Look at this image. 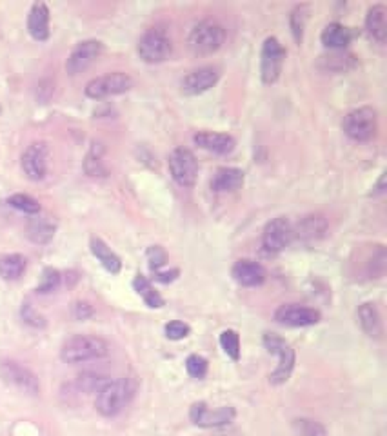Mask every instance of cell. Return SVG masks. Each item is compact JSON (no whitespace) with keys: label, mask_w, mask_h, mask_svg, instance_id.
I'll return each instance as SVG.
<instances>
[{"label":"cell","mask_w":387,"mask_h":436,"mask_svg":"<svg viewBox=\"0 0 387 436\" xmlns=\"http://www.w3.org/2000/svg\"><path fill=\"white\" fill-rule=\"evenodd\" d=\"M110 353V343L95 335H75L64 342L60 349V358L65 363H86L91 360H100Z\"/></svg>","instance_id":"6da1fadb"},{"label":"cell","mask_w":387,"mask_h":436,"mask_svg":"<svg viewBox=\"0 0 387 436\" xmlns=\"http://www.w3.org/2000/svg\"><path fill=\"white\" fill-rule=\"evenodd\" d=\"M133 385L127 378L107 380L106 384L97 391L95 408L106 418H113L126 409V405L133 398Z\"/></svg>","instance_id":"7a4b0ae2"},{"label":"cell","mask_w":387,"mask_h":436,"mask_svg":"<svg viewBox=\"0 0 387 436\" xmlns=\"http://www.w3.org/2000/svg\"><path fill=\"white\" fill-rule=\"evenodd\" d=\"M226 41V29L224 26L218 24L216 21L206 19V21L198 22L195 28L191 29L188 36V44L193 53L196 55H211V53L218 51Z\"/></svg>","instance_id":"3957f363"},{"label":"cell","mask_w":387,"mask_h":436,"mask_svg":"<svg viewBox=\"0 0 387 436\" xmlns=\"http://www.w3.org/2000/svg\"><path fill=\"white\" fill-rule=\"evenodd\" d=\"M262 342H264V348L267 349V353L278 356V365L277 369L271 373V376H269V382L273 385L285 384V382L290 380L291 373H293L295 362H297L293 348H291L284 338L275 335V333H265Z\"/></svg>","instance_id":"277c9868"},{"label":"cell","mask_w":387,"mask_h":436,"mask_svg":"<svg viewBox=\"0 0 387 436\" xmlns=\"http://www.w3.org/2000/svg\"><path fill=\"white\" fill-rule=\"evenodd\" d=\"M344 133L355 142H367L375 138L376 130H378V118L376 111L373 108H356L344 117L342 122Z\"/></svg>","instance_id":"5b68a950"},{"label":"cell","mask_w":387,"mask_h":436,"mask_svg":"<svg viewBox=\"0 0 387 436\" xmlns=\"http://www.w3.org/2000/svg\"><path fill=\"white\" fill-rule=\"evenodd\" d=\"M137 51L147 64H160L171 55V38L164 29L151 28L140 36Z\"/></svg>","instance_id":"8992f818"},{"label":"cell","mask_w":387,"mask_h":436,"mask_svg":"<svg viewBox=\"0 0 387 436\" xmlns=\"http://www.w3.org/2000/svg\"><path fill=\"white\" fill-rule=\"evenodd\" d=\"M173 180L182 187H193L198 178V160L188 147H176L167 160Z\"/></svg>","instance_id":"52a82bcc"},{"label":"cell","mask_w":387,"mask_h":436,"mask_svg":"<svg viewBox=\"0 0 387 436\" xmlns=\"http://www.w3.org/2000/svg\"><path fill=\"white\" fill-rule=\"evenodd\" d=\"M131 88H133V78L122 71H115L88 82L84 93H86L88 98L100 100V98L126 93Z\"/></svg>","instance_id":"ba28073f"},{"label":"cell","mask_w":387,"mask_h":436,"mask_svg":"<svg viewBox=\"0 0 387 436\" xmlns=\"http://www.w3.org/2000/svg\"><path fill=\"white\" fill-rule=\"evenodd\" d=\"M0 376L4 378L6 384L13 385L18 391L26 393V395L37 396L41 391V384L38 378L31 369H28L22 363L15 362V360H4L0 362Z\"/></svg>","instance_id":"9c48e42d"},{"label":"cell","mask_w":387,"mask_h":436,"mask_svg":"<svg viewBox=\"0 0 387 436\" xmlns=\"http://www.w3.org/2000/svg\"><path fill=\"white\" fill-rule=\"evenodd\" d=\"M285 61V49L280 44L277 36H267L262 46V61H260V75L262 82L267 85L275 84L282 73V66Z\"/></svg>","instance_id":"30bf717a"},{"label":"cell","mask_w":387,"mask_h":436,"mask_svg":"<svg viewBox=\"0 0 387 436\" xmlns=\"http://www.w3.org/2000/svg\"><path fill=\"white\" fill-rule=\"evenodd\" d=\"M291 240H293V224L285 217H277L265 224L264 233H262V247L267 253H282L290 246Z\"/></svg>","instance_id":"8fae6325"},{"label":"cell","mask_w":387,"mask_h":436,"mask_svg":"<svg viewBox=\"0 0 387 436\" xmlns=\"http://www.w3.org/2000/svg\"><path fill=\"white\" fill-rule=\"evenodd\" d=\"M221 78V71L215 66H202L193 71H189L186 77L180 81V89L184 95L195 97V95H202L213 88Z\"/></svg>","instance_id":"7c38bea8"},{"label":"cell","mask_w":387,"mask_h":436,"mask_svg":"<svg viewBox=\"0 0 387 436\" xmlns=\"http://www.w3.org/2000/svg\"><path fill=\"white\" fill-rule=\"evenodd\" d=\"M48 157L49 150L44 142H33L28 150L22 153L21 166L26 177L33 182H38L48 173Z\"/></svg>","instance_id":"4fadbf2b"},{"label":"cell","mask_w":387,"mask_h":436,"mask_svg":"<svg viewBox=\"0 0 387 436\" xmlns=\"http://www.w3.org/2000/svg\"><path fill=\"white\" fill-rule=\"evenodd\" d=\"M235 409L233 408H218V409H209L206 405V402H196L191 405V411H189V418L195 425L198 427H221V425L231 424L235 420Z\"/></svg>","instance_id":"5bb4252c"},{"label":"cell","mask_w":387,"mask_h":436,"mask_svg":"<svg viewBox=\"0 0 387 436\" xmlns=\"http://www.w3.org/2000/svg\"><path fill=\"white\" fill-rule=\"evenodd\" d=\"M320 318H322L320 311H317L313 307L298 306V303H285L275 311V320L287 327L314 326V323L320 322Z\"/></svg>","instance_id":"9a60e30c"},{"label":"cell","mask_w":387,"mask_h":436,"mask_svg":"<svg viewBox=\"0 0 387 436\" xmlns=\"http://www.w3.org/2000/svg\"><path fill=\"white\" fill-rule=\"evenodd\" d=\"M100 53H102V44L98 41L78 42L65 61V71L70 75H80L100 57Z\"/></svg>","instance_id":"2e32d148"},{"label":"cell","mask_w":387,"mask_h":436,"mask_svg":"<svg viewBox=\"0 0 387 436\" xmlns=\"http://www.w3.org/2000/svg\"><path fill=\"white\" fill-rule=\"evenodd\" d=\"M193 142L200 150H206L215 155H229L235 151V138L226 133H215V131H198L193 135Z\"/></svg>","instance_id":"e0dca14e"},{"label":"cell","mask_w":387,"mask_h":436,"mask_svg":"<svg viewBox=\"0 0 387 436\" xmlns=\"http://www.w3.org/2000/svg\"><path fill=\"white\" fill-rule=\"evenodd\" d=\"M327 233V220L322 214H306L293 226V239L313 242Z\"/></svg>","instance_id":"ac0fdd59"},{"label":"cell","mask_w":387,"mask_h":436,"mask_svg":"<svg viewBox=\"0 0 387 436\" xmlns=\"http://www.w3.org/2000/svg\"><path fill=\"white\" fill-rule=\"evenodd\" d=\"M235 282L244 287L262 286L265 280V269L255 260H238L231 269Z\"/></svg>","instance_id":"d6986e66"},{"label":"cell","mask_w":387,"mask_h":436,"mask_svg":"<svg viewBox=\"0 0 387 436\" xmlns=\"http://www.w3.org/2000/svg\"><path fill=\"white\" fill-rule=\"evenodd\" d=\"M28 31L38 42L49 38V9L44 2H35L29 9Z\"/></svg>","instance_id":"ffe728a7"},{"label":"cell","mask_w":387,"mask_h":436,"mask_svg":"<svg viewBox=\"0 0 387 436\" xmlns=\"http://www.w3.org/2000/svg\"><path fill=\"white\" fill-rule=\"evenodd\" d=\"M55 233H57V224L49 217H42V214H33V218H29L28 226H26L28 239L38 246L51 242Z\"/></svg>","instance_id":"44dd1931"},{"label":"cell","mask_w":387,"mask_h":436,"mask_svg":"<svg viewBox=\"0 0 387 436\" xmlns=\"http://www.w3.org/2000/svg\"><path fill=\"white\" fill-rule=\"evenodd\" d=\"M244 171L238 167H221L211 178V190L215 193H229L237 191L244 184Z\"/></svg>","instance_id":"7402d4cb"},{"label":"cell","mask_w":387,"mask_h":436,"mask_svg":"<svg viewBox=\"0 0 387 436\" xmlns=\"http://www.w3.org/2000/svg\"><path fill=\"white\" fill-rule=\"evenodd\" d=\"M366 29L367 35L371 36L373 41L383 44L387 38V9L386 6L375 4L367 9L366 15Z\"/></svg>","instance_id":"603a6c76"},{"label":"cell","mask_w":387,"mask_h":436,"mask_svg":"<svg viewBox=\"0 0 387 436\" xmlns=\"http://www.w3.org/2000/svg\"><path fill=\"white\" fill-rule=\"evenodd\" d=\"M320 38H322V44L326 48L333 49V51H344L353 41V31L340 22H331L324 28Z\"/></svg>","instance_id":"cb8c5ba5"},{"label":"cell","mask_w":387,"mask_h":436,"mask_svg":"<svg viewBox=\"0 0 387 436\" xmlns=\"http://www.w3.org/2000/svg\"><path fill=\"white\" fill-rule=\"evenodd\" d=\"M90 247L91 253L95 254V259L102 264V267L107 271V273H111V275H119L120 269H122V260L119 259V254L115 253V251H111V247L107 246L102 239L93 237V239L90 240Z\"/></svg>","instance_id":"d4e9b609"},{"label":"cell","mask_w":387,"mask_h":436,"mask_svg":"<svg viewBox=\"0 0 387 436\" xmlns=\"http://www.w3.org/2000/svg\"><path fill=\"white\" fill-rule=\"evenodd\" d=\"M359 323L362 331L371 338H380L382 335V318L375 303H362L359 307Z\"/></svg>","instance_id":"484cf974"},{"label":"cell","mask_w":387,"mask_h":436,"mask_svg":"<svg viewBox=\"0 0 387 436\" xmlns=\"http://www.w3.org/2000/svg\"><path fill=\"white\" fill-rule=\"evenodd\" d=\"M26 266H28V260L22 254H6V256L0 259V276L8 280V282L18 280L24 275Z\"/></svg>","instance_id":"4316f807"},{"label":"cell","mask_w":387,"mask_h":436,"mask_svg":"<svg viewBox=\"0 0 387 436\" xmlns=\"http://www.w3.org/2000/svg\"><path fill=\"white\" fill-rule=\"evenodd\" d=\"M133 287H134V291H137V293L140 295V299H142L149 307H153V309H159V307L164 306V299L160 296L159 291L153 287V284H151L146 276H142V275L134 276Z\"/></svg>","instance_id":"83f0119b"},{"label":"cell","mask_w":387,"mask_h":436,"mask_svg":"<svg viewBox=\"0 0 387 436\" xmlns=\"http://www.w3.org/2000/svg\"><path fill=\"white\" fill-rule=\"evenodd\" d=\"M320 66H322L324 69H327V71L344 73L355 66V55L347 53L346 49H344V51L329 53L326 57H320Z\"/></svg>","instance_id":"f1b7e54d"},{"label":"cell","mask_w":387,"mask_h":436,"mask_svg":"<svg viewBox=\"0 0 387 436\" xmlns=\"http://www.w3.org/2000/svg\"><path fill=\"white\" fill-rule=\"evenodd\" d=\"M307 13H309V6L300 4L297 6L290 15L291 33H293V38L297 44H302V38H304V28H306L307 16H309Z\"/></svg>","instance_id":"f546056e"},{"label":"cell","mask_w":387,"mask_h":436,"mask_svg":"<svg viewBox=\"0 0 387 436\" xmlns=\"http://www.w3.org/2000/svg\"><path fill=\"white\" fill-rule=\"evenodd\" d=\"M8 204L11 207H15V209L22 211V213H26V214H38V213H41V204H38V200H35V198L29 197V194H24V193L11 194V197L8 198Z\"/></svg>","instance_id":"4dcf8cb0"},{"label":"cell","mask_w":387,"mask_h":436,"mask_svg":"<svg viewBox=\"0 0 387 436\" xmlns=\"http://www.w3.org/2000/svg\"><path fill=\"white\" fill-rule=\"evenodd\" d=\"M221 346L222 349H224L226 355H228L231 360L237 362V360L240 358V336H238L237 331H233V329H226V331H222Z\"/></svg>","instance_id":"1f68e13d"},{"label":"cell","mask_w":387,"mask_h":436,"mask_svg":"<svg viewBox=\"0 0 387 436\" xmlns=\"http://www.w3.org/2000/svg\"><path fill=\"white\" fill-rule=\"evenodd\" d=\"M107 380L104 378L102 375H97V373H82V375H78L77 378V385L80 391L84 393H97L98 389L102 388L104 384H106Z\"/></svg>","instance_id":"d6a6232c"},{"label":"cell","mask_w":387,"mask_h":436,"mask_svg":"<svg viewBox=\"0 0 387 436\" xmlns=\"http://www.w3.org/2000/svg\"><path fill=\"white\" fill-rule=\"evenodd\" d=\"M293 429L297 431L298 436H327L324 425H320L314 420H309V418H297L293 422Z\"/></svg>","instance_id":"836d02e7"},{"label":"cell","mask_w":387,"mask_h":436,"mask_svg":"<svg viewBox=\"0 0 387 436\" xmlns=\"http://www.w3.org/2000/svg\"><path fill=\"white\" fill-rule=\"evenodd\" d=\"M60 279L62 276L57 269H53V267H46L44 273H42L41 284H38L37 287V293H41V295H48V293L57 291V287L60 286Z\"/></svg>","instance_id":"e575fe53"},{"label":"cell","mask_w":387,"mask_h":436,"mask_svg":"<svg viewBox=\"0 0 387 436\" xmlns=\"http://www.w3.org/2000/svg\"><path fill=\"white\" fill-rule=\"evenodd\" d=\"M186 369L191 378H204L208 375V360L200 355H189L186 360Z\"/></svg>","instance_id":"d590c367"},{"label":"cell","mask_w":387,"mask_h":436,"mask_svg":"<svg viewBox=\"0 0 387 436\" xmlns=\"http://www.w3.org/2000/svg\"><path fill=\"white\" fill-rule=\"evenodd\" d=\"M84 171H86V175H90V177H104V175H106L102 158H100V155L97 153L95 147L88 153L86 160H84Z\"/></svg>","instance_id":"8d00e7d4"},{"label":"cell","mask_w":387,"mask_h":436,"mask_svg":"<svg viewBox=\"0 0 387 436\" xmlns=\"http://www.w3.org/2000/svg\"><path fill=\"white\" fill-rule=\"evenodd\" d=\"M21 315H22V320H24L28 326L37 327V329L46 327V318L37 311V309H35V307L31 306V303H24V306H22Z\"/></svg>","instance_id":"74e56055"},{"label":"cell","mask_w":387,"mask_h":436,"mask_svg":"<svg viewBox=\"0 0 387 436\" xmlns=\"http://www.w3.org/2000/svg\"><path fill=\"white\" fill-rule=\"evenodd\" d=\"M164 331H166V336L169 340H182L191 333V327L188 323L180 322V320H173V322L166 323Z\"/></svg>","instance_id":"f35d334b"},{"label":"cell","mask_w":387,"mask_h":436,"mask_svg":"<svg viewBox=\"0 0 387 436\" xmlns=\"http://www.w3.org/2000/svg\"><path fill=\"white\" fill-rule=\"evenodd\" d=\"M147 260H149V267L153 273H157V271H160V267L166 266V251L162 249L160 246H151L149 249H147Z\"/></svg>","instance_id":"ab89813d"},{"label":"cell","mask_w":387,"mask_h":436,"mask_svg":"<svg viewBox=\"0 0 387 436\" xmlns=\"http://www.w3.org/2000/svg\"><path fill=\"white\" fill-rule=\"evenodd\" d=\"M93 307L88 302H77L73 303V316L77 320H88L93 316Z\"/></svg>","instance_id":"60d3db41"},{"label":"cell","mask_w":387,"mask_h":436,"mask_svg":"<svg viewBox=\"0 0 387 436\" xmlns=\"http://www.w3.org/2000/svg\"><path fill=\"white\" fill-rule=\"evenodd\" d=\"M176 276H179V269H173V271H169V273H166V271H157L155 273V279L159 280V282H164V284L173 282Z\"/></svg>","instance_id":"b9f144b4"},{"label":"cell","mask_w":387,"mask_h":436,"mask_svg":"<svg viewBox=\"0 0 387 436\" xmlns=\"http://www.w3.org/2000/svg\"><path fill=\"white\" fill-rule=\"evenodd\" d=\"M383 191H386V175H382V177L378 178V182H376V186L373 187L371 194H373V197H378V194H382Z\"/></svg>","instance_id":"7bdbcfd3"}]
</instances>
